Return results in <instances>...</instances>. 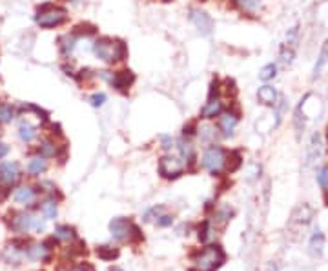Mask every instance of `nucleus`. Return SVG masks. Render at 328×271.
<instances>
[{
  "mask_svg": "<svg viewBox=\"0 0 328 271\" xmlns=\"http://www.w3.org/2000/svg\"><path fill=\"white\" fill-rule=\"evenodd\" d=\"M110 271H122V269H119V267H111Z\"/></svg>",
  "mask_w": 328,
  "mask_h": 271,
  "instance_id": "obj_50",
  "label": "nucleus"
},
{
  "mask_svg": "<svg viewBox=\"0 0 328 271\" xmlns=\"http://www.w3.org/2000/svg\"><path fill=\"white\" fill-rule=\"evenodd\" d=\"M312 217H314V209H312L308 204H303V206H299V208L296 209V213H293L292 218L296 220V222H299V224H303V226H305V224L310 222Z\"/></svg>",
  "mask_w": 328,
  "mask_h": 271,
  "instance_id": "obj_23",
  "label": "nucleus"
},
{
  "mask_svg": "<svg viewBox=\"0 0 328 271\" xmlns=\"http://www.w3.org/2000/svg\"><path fill=\"white\" fill-rule=\"evenodd\" d=\"M222 111H224V107H222V100H221V98H210L208 102L203 106V109H201V119L213 120L215 117L221 115Z\"/></svg>",
  "mask_w": 328,
  "mask_h": 271,
  "instance_id": "obj_12",
  "label": "nucleus"
},
{
  "mask_svg": "<svg viewBox=\"0 0 328 271\" xmlns=\"http://www.w3.org/2000/svg\"><path fill=\"white\" fill-rule=\"evenodd\" d=\"M241 164H243V157H241V153L232 151L226 160V171L228 173H234V171H237V169L241 168Z\"/></svg>",
  "mask_w": 328,
  "mask_h": 271,
  "instance_id": "obj_30",
  "label": "nucleus"
},
{
  "mask_svg": "<svg viewBox=\"0 0 328 271\" xmlns=\"http://www.w3.org/2000/svg\"><path fill=\"white\" fill-rule=\"evenodd\" d=\"M275 75H277V66H275V64H266L261 71H259V79H261L263 82H268V80L275 79Z\"/></svg>",
  "mask_w": 328,
  "mask_h": 271,
  "instance_id": "obj_32",
  "label": "nucleus"
},
{
  "mask_svg": "<svg viewBox=\"0 0 328 271\" xmlns=\"http://www.w3.org/2000/svg\"><path fill=\"white\" fill-rule=\"evenodd\" d=\"M226 160H228L226 149L217 146V144H212L203 153V168L210 175H213V177H219L226 169Z\"/></svg>",
  "mask_w": 328,
  "mask_h": 271,
  "instance_id": "obj_3",
  "label": "nucleus"
},
{
  "mask_svg": "<svg viewBox=\"0 0 328 271\" xmlns=\"http://www.w3.org/2000/svg\"><path fill=\"white\" fill-rule=\"evenodd\" d=\"M160 213H164L162 206H153V208H150L146 213H144V222H151V220H155Z\"/></svg>",
  "mask_w": 328,
  "mask_h": 271,
  "instance_id": "obj_33",
  "label": "nucleus"
},
{
  "mask_svg": "<svg viewBox=\"0 0 328 271\" xmlns=\"http://www.w3.org/2000/svg\"><path fill=\"white\" fill-rule=\"evenodd\" d=\"M323 246H324V235L319 231V229H315L314 235H312V239H310V253L321 255L323 253Z\"/></svg>",
  "mask_w": 328,
  "mask_h": 271,
  "instance_id": "obj_26",
  "label": "nucleus"
},
{
  "mask_svg": "<svg viewBox=\"0 0 328 271\" xmlns=\"http://www.w3.org/2000/svg\"><path fill=\"white\" fill-rule=\"evenodd\" d=\"M199 2H206V0H199Z\"/></svg>",
  "mask_w": 328,
  "mask_h": 271,
  "instance_id": "obj_51",
  "label": "nucleus"
},
{
  "mask_svg": "<svg viewBox=\"0 0 328 271\" xmlns=\"http://www.w3.org/2000/svg\"><path fill=\"white\" fill-rule=\"evenodd\" d=\"M239 124V113L235 111H222L219 115V129H221L222 137H232Z\"/></svg>",
  "mask_w": 328,
  "mask_h": 271,
  "instance_id": "obj_10",
  "label": "nucleus"
},
{
  "mask_svg": "<svg viewBox=\"0 0 328 271\" xmlns=\"http://www.w3.org/2000/svg\"><path fill=\"white\" fill-rule=\"evenodd\" d=\"M57 244H58V239H57V237H49L48 240H44V246H46V249H53Z\"/></svg>",
  "mask_w": 328,
  "mask_h": 271,
  "instance_id": "obj_48",
  "label": "nucleus"
},
{
  "mask_svg": "<svg viewBox=\"0 0 328 271\" xmlns=\"http://www.w3.org/2000/svg\"><path fill=\"white\" fill-rule=\"evenodd\" d=\"M321 147H323L321 137L317 133H314L310 138V144H308V149H306V164H312V162H315V160L319 159Z\"/></svg>",
  "mask_w": 328,
  "mask_h": 271,
  "instance_id": "obj_19",
  "label": "nucleus"
},
{
  "mask_svg": "<svg viewBox=\"0 0 328 271\" xmlns=\"http://www.w3.org/2000/svg\"><path fill=\"white\" fill-rule=\"evenodd\" d=\"M224 260H226V255H224L221 246L212 244V246H206V248L197 255L195 267L199 271H215L224 264Z\"/></svg>",
  "mask_w": 328,
  "mask_h": 271,
  "instance_id": "obj_4",
  "label": "nucleus"
},
{
  "mask_svg": "<svg viewBox=\"0 0 328 271\" xmlns=\"http://www.w3.org/2000/svg\"><path fill=\"white\" fill-rule=\"evenodd\" d=\"M37 189L31 186H22L18 187L17 191H15V202H18V204H24V206H29L33 204L37 200Z\"/></svg>",
  "mask_w": 328,
  "mask_h": 271,
  "instance_id": "obj_16",
  "label": "nucleus"
},
{
  "mask_svg": "<svg viewBox=\"0 0 328 271\" xmlns=\"http://www.w3.org/2000/svg\"><path fill=\"white\" fill-rule=\"evenodd\" d=\"M328 64V38L324 40V44H323V48H321V53H319V57H317V62H315V66H314V79H317V76L321 75V71L324 69V66Z\"/></svg>",
  "mask_w": 328,
  "mask_h": 271,
  "instance_id": "obj_25",
  "label": "nucleus"
},
{
  "mask_svg": "<svg viewBox=\"0 0 328 271\" xmlns=\"http://www.w3.org/2000/svg\"><path fill=\"white\" fill-rule=\"evenodd\" d=\"M97 255H99V258H102V260L111 262V260H115V258L119 257V249L111 248V246H99Z\"/></svg>",
  "mask_w": 328,
  "mask_h": 271,
  "instance_id": "obj_28",
  "label": "nucleus"
},
{
  "mask_svg": "<svg viewBox=\"0 0 328 271\" xmlns=\"http://www.w3.org/2000/svg\"><path fill=\"white\" fill-rule=\"evenodd\" d=\"M106 100H108L106 93H93L91 97H89V104H91L93 107L104 106V104H106Z\"/></svg>",
  "mask_w": 328,
  "mask_h": 271,
  "instance_id": "obj_36",
  "label": "nucleus"
},
{
  "mask_svg": "<svg viewBox=\"0 0 328 271\" xmlns=\"http://www.w3.org/2000/svg\"><path fill=\"white\" fill-rule=\"evenodd\" d=\"M48 169V160H46V157L39 155V157H33L29 162H27V173L31 175V177H39V175H42Z\"/></svg>",
  "mask_w": 328,
  "mask_h": 271,
  "instance_id": "obj_20",
  "label": "nucleus"
},
{
  "mask_svg": "<svg viewBox=\"0 0 328 271\" xmlns=\"http://www.w3.org/2000/svg\"><path fill=\"white\" fill-rule=\"evenodd\" d=\"M37 135H39V128L37 126H33L29 120H20V124H18V138L24 144H31L37 138Z\"/></svg>",
  "mask_w": 328,
  "mask_h": 271,
  "instance_id": "obj_14",
  "label": "nucleus"
},
{
  "mask_svg": "<svg viewBox=\"0 0 328 271\" xmlns=\"http://www.w3.org/2000/svg\"><path fill=\"white\" fill-rule=\"evenodd\" d=\"M55 237L58 240H64V242H71V240L77 239V233L73 227L70 226H57L55 227Z\"/></svg>",
  "mask_w": 328,
  "mask_h": 271,
  "instance_id": "obj_27",
  "label": "nucleus"
},
{
  "mask_svg": "<svg viewBox=\"0 0 328 271\" xmlns=\"http://www.w3.org/2000/svg\"><path fill=\"white\" fill-rule=\"evenodd\" d=\"M160 144H162V149H166V151H170V149H173V147H175V140H173L172 137H170V135H162V137H160Z\"/></svg>",
  "mask_w": 328,
  "mask_h": 271,
  "instance_id": "obj_45",
  "label": "nucleus"
},
{
  "mask_svg": "<svg viewBox=\"0 0 328 271\" xmlns=\"http://www.w3.org/2000/svg\"><path fill=\"white\" fill-rule=\"evenodd\" d=\"M219 93H221V84H219L217 79L212 80V84H210V91H208V100L210 98H219Z\"/></svg>",
  "mask_w": 328,
  "mask_h": 271,
  "instance_id": "obj_42",
  "label": "nucleus"
},
{
  "mask_svg": "<svg viewBox=\"0 0 328 271\" xmlns=\"http://www.w3.org/2000/svg\"><path fill=\"white\" fill-rule=\"evenodd\" d=\"M97 76L106 80L111 88H115L120 93H128V89L135 82V75L129 69H122V71H97Z\"/></svg>",
  "mask_w": 328,
  "mask_h": 271,
  "instance_id": "obj_5",
  "label": "nucleus"
},
{
  "mask_svg": "<svg viewBox=\"0 0 328 271\" xmlns=\"http://www.w3.org/2000/svg\"><path fill=\"white\" fill-rule=\"evenodd\" d=\"M188 18H190V22L195 26V29L201 33L203 36H210L213 33V27H215V24H213V18L210 17L206 11H203V9L199 8H190V11H188Z\"/></svg>",
  "mask_w": 328,
  "mask_h": 271,
  "instance_id": "obj_8",
  "label": "nucleus"
},
{
  "mask_svg": "<svg viewBox=\"0 0 328 271\" xmlns=\"http://www.w3.org/2000/svg\"><path fill=\"white\" fill-rule=\"evenodd\" d=\"M68 20V11L55 4H42L37 8L35 22L40 29H55Z\"/></svg>",
  "mask_w": 328,
  "mask_h": 271,
  "instance_id": "obj_2",
  "label": "nucleus"
},
{
  "mask_svg": "<svg viewBox=\"0 0 328 271\" xmlns=\"http://www.w3.org/2000/svg\"><path fill=\"white\" fill-rule=\"evenodd\" d=\"M155 224L159 227H168V226H172V224H173V217H172V215H168V213H160L159 217L155 218Z\"/></svg>",
  "mask_w": 328,
  "mask_h": 271,
  "instance_id": "obj_38",
  "label": "nucleus"
},
{
  "mask_svg": "<svg viewBox=\"0 0 328 271\" xmlns=\"http://www.w3.org/2000/svg\"><path fill=\"white\" fill-rule=\"evenodd\" d=\"M20 166L17 162H2L0 164V189H4V195H8L9 189L20 180Z\"/></svg>",
  "mask_w": 328,
  "mask_h": 271,
  "instance_id": "obj_7",
  "label": "nucleus"
},
{
  "mask_svg": "<svg viewBox=\"0 0 328 271\" xmlns=\"http://www.w3.org/2000/svg\"><path fill=\"white\" fill-rule=\"evenodd\" d=\"M22 109H29V111L37 113V115H39V119H40V120H44V122L48 120V117H49V113L46 111V109H42V107L35 106V104H24Z\"/></svg>",
  "mask_w": 328,
  "mask_h": 271,
  "instance_id": "obj_34",
  "label": "nucleus"
},
{
  "mask_svg": "<svg viewBox=\"0 0 328 271\" xmlns=\"http://www.w3.org/2000/svg\"><path fill=\"white\" fill-rule=\"evenodd\" d=\"M49 249H46L44 244H33L29 246V248H26V258H29V260H46L48 262L49 260V255H48Z\"/></svg>",
  "mask_w": 328,
  "mask_h": 271,
  "instance_id": "obj_21",
  "label": "nucleus"
},
{
  "mask_svg": "<svg viewBox=\"0 0 328 271\" xmlns=\"http://www.w3.org/2000/svg\"><path fill=\"white\" fill-rule=\"evenodd\" d=\"M15 119V107L8 102L0 104V124H9Z\"/></svg>",
  "mask_w": 328,
  "mask_h": 271,
  "instance_id": "obj_29",
  "label": "nucleus"
},
{
  "mask_svg": "<svg viewBox=\"0 0 328 271\" xmlns=\"http://www.w3.org/2000/svg\"><path fill=\"white\" fill-rule=\"evenodd\" d=\"M277 98H279V95H277V91H275L274 86H261V88L257 89V100L263 104V106H275V102H277Z\"/></svg>",
  "mask_w": 328,
  "mask_h": 271,
  "instance_id": "obj_15",
  "label": "nucleus"
},
{
  "mask_svg": "<svg viewBox=\"0 0 328 271\" xmlns=\"http://www.w3.org/2000/svg\"><path fill=\"white\" fill-rule=\"evenodd\" d=\"M197 131H199L203 142H210L212 138H215V128H212V126H204V128L197 129Z\"/></svg>",
  "mask_w": 328,
  "mask_h": 271,
  "instance_id": "obj_35",
  "label": "nucleus"
},
{
  "mask_svg": "<svg viewBox=\"0 0 328 271\" xmlns=\"http://www.w3.org/2000/svg\"><path fill=\"white\" fill-rule=\"evenodd\" d=\"M186 171V162L177 155H164L159 160V173L160 177L168 178V180H175L182 173Z\"/></svg>",
  "mask_w": 328,
  "mask_h": 271,
  "instance_id": "obj_6",
  "label": "nucleus"
},
{
  "mask_svg": "<svg viewBox=\"0 0 328 271\" xmlns=\"http://www.w3.org/2000/svg\"><path fill=\"white\" fill-rule=\"evenodd\" d=\"M210 229H212L210 222H208V220H204V222L201 224V227H199V240H201V242H206V240H208Z\"/></svg>",
  "mask_w": 328,
  "mask_h": 271,
  "instance_id": "obj_40",
  "label": "nucleus"
},
{
  "mask_svg": "<svg viewBox=\"0 0 328 271\" xmlns=\"http://www.w3.org/2000/svg\"><path fill=\"white\" fill-rule=\"evenodd\" d=\"M132 220L124 217H117L110 222V233L111 237L119 242H124V240H129V231H132Z\"/></svg>",
  "mask_w": 328,
  "mask_h": 271,
  "instance_id": "obj_9",
  "label": "nucleus"
},
{
  "mask_svg": "<svg viewBox=\"0 0 328 271\" xmlns=\"http://www.w3.org/2000/svg\"><path fill=\"white\" fill-rule=\"evenodd\" d=\"M197 124L195 122H188L184 128H182V137H186V138H191L193 135H197Z\"/></svg>",
  "mask_w": 328,
  "mask_h": 271,
  "instance_id": "obj_43",
  "label": "nucleus"
},
{
  "mask_svg": "<svg viewBox=\"0 0 328 271\" xmlns=\"http://www.w3.org/2000/svg\"><path fill=\"white\" fill-rule=\"evenodd\" d=\"M8 151H9V147L6 146V144H2V142H0V159H2V157H6V155H8Z\"/></svg>",
  "mask_w": 328,
  "mask_h": 271,
  "instance_id": "obj_49",
  "label": "nucleus"
},
{
  "mask_svg": "<svg viewBox=\"0 0 328 271\" xmlns=\"http://www.w3.org/2000/svg\"><path fill=\"white\" fill-rule=\"evenodd\" d=\"M46 229V218H35L33 217V222H31V231L35 233H42Z\"/></svg>",
  "mask_w": 328,
  "mask_h": 271,
  "instance_id": "obj_44",
  "label": "nucleus"
},
{
  "mask_svg": "<svg viewBox=\"0 0 328 271\" xmlns=\"http://www.w3.org/2000/svg\"><path fill=\"white\" fill-rule=\"evenodd\" d=\"M77 48V35L75 33H66L58 38V51H60V57L62 58H70L71 53L75 51Z\"/></svg>",
  "mask_w": 328,
  "mask_h": 271,
  "instance_id": "obj_13",
  "label": "nucleus"
},
{
  "mask_svg": "<svg viewBox=\"0 0 328 271\" xmlns=\"http://www.w3.org/2000/svg\"><path fill=\"white\" fill-rule=\"evenodd\" d=\"M232 217H234V209H232L228 204L221 206V208L215 211V224H217L219 227H224L228 222H230Z\"/></svg>",
  "mask_w": 328,
  "mask_h": 271,
  "instance_id": "obj_24",
  "label": "nucleus"
},
{
  "mask_svg": "<svg viewBox=\"0 0 328 271\" xmlns=\"http://www.w3.org/2000/svg\"><path fill=\"white\" fill-rule=\"evenodd\" d=\"M13 220H11V227L13 231L18 233H26L31 229V222H33V217L29 213H13Z\"/></svg>",
  "mask_w": 328,
  "mask_h": 271,
  "instance_id": "obj_17",
  "label": "nucleus"
},
{
  "mask_svg": "<svg viewBox=\"0 0 328 271\" xmlns=\"http://www.w3.org/2000/svg\"><path fill=\"white\" fill-rule=\"evenodd\" d=\"M317 184L323 187L324 191H328V166L319 171V175H317Z\"/></svg>",
  "mask_w": 328,
  "mask_h": 271,
  "instance_id": "obj_41",
  "label": "nucleus"
},
{
  "mask_svg": "<svg viewBox=\"0 0 328 271\" xmlns=\"http://www.w3.org/2000/svg\"><path fill=\"white\" fill-rule=\"evenodd\" d=\"M144 240V235L141 233V227L137 224H132V231H129V242H142Z\"/></svg>",
  "mask_w": 328,
  "mask_h": 271,
  "instance_id": "obj_37",
  "label": "nucleus"
},
{
  "mask_svg": "<svg viewBox=\"0 0 328 271\" xmlns=\"http://www.w3.org/2000/svg\"><path fill=\"white\" fill-rule=\"evenodd\" d=\"M62 149H66V146L58 147L57 142H55V140H51V138H44V140L39 144V153L42 157H46V159H51V157H58Z\"/></svg>",
  "mask_w": 328,
  "mask_h": 271,
  "instance_id": "obj_18",
  "label": "nucleus"
},
{
  "mask_svg": "<svg viewBox=\"0 0 328 271\" xmlns=\"http://www.w3.org/2000/svg\"><path fill=\"white\" fill-rule=\"evenodd\" d=\"M177 149H179V157H181L184 162H186V169H188V166H193L195 164V149H193V146H191V142H190V138H186V137H182L181 140H177Z\"/></svg>",
  "mask_w": 328,
  "mask_h": 271,
  "instance_id": "obj_11",
  "label": "nucleus"
},
{
  "mask_svg": "<svg viewBox=\"0 0 328 271\" xmlns=\"http://www.w3.org/2000/svg\"><path fill=\"white\" fill-rule=\"evenodd\" d=\"M301 107H303V104H299V106H297V109H296V129H297V135H299L303 129H305V119H303V115H301Z\"/></svg>",
  "mask_w": 328,
  "mask_h": 271,
  "instance_id": "obj_39",
  "label": "nucleus"
},
{
  "mask_svg": "<svg viewBox=\"0 0 328 271\" xmlns=\"http://www.w3.org/2000/svg\"><path fill=\"white\" fill-rule=\"evenodd\" d=\"M42 215H44L46 220H53V218H57V202L55 200H46L44 204H42Z\"/></svg>",
  "mask_w": 328,
  "mask_h": 271,
  "instance_id": "obj_31",
  "label": "nucleus"
},
{
  "mask_svg": "<svg viewBox=\"0 0 328 271\" xmlns=\"http://www.w3.org/2000/svg\"><path fill=\"white\" fill-rule=\"evenodd\" d=\"M281 58H283L284 64H292V60H293V49L283 48V49H281Z\"/></svg>",
  "mask_w": 328,
  "mask_h": 271,
  "instance_id": "obj_46",
  "label": "nucleus"
},
{
  "mask_svg": "<svg viewBox=\"0 0 328 271\" xmlns=\"http://www.w3.org/2000/svg\"><path fill=\"white\" fill-rule=\"evenodd\" d=\"M91 49H93L95 57H97L99 60H102V62H106V64L122 62V60L128 58V48H126L124 42L119 40V38L99 36V38H95Z\"/></svg>",
  "mask_w": 328,
  "mask_h": 271,
  "instance_id": "obj_1",
  "label": "nucleus"
},
{
  "mask_svg": "<svg viewBox=\"0 0 328 271\" xmlns=\"http://www.w3.org/2000/svg\"><path fill=\"white\" fill-rule=\"evenodd\" d=\"M60 271H95V269H93L91 264L84 262V264H80L79 267H73V269H60Z\"/></svg>",
  "mask_w": 328,
  "mask_h": 271,
  "instance_id": "obj_47",
  "label": "nucleus"
},
{
  "mask_svg": "<svg viewBox=\"0 0 328 271\" xmlns=\"http://www.w3.org/2000/svg\"><path fill=\"white\" fill-rule=\"evenodd\" d=\"M232 4H234V8L239 9V11H243V13L253 15L261 9L263 2L261 0H232Z\"/></svg>",
  "mask_w": 328,
  "mask_h": 271,
  "instance_id": "obj_22",
  "label": "nucleus"
}]
</instances>
